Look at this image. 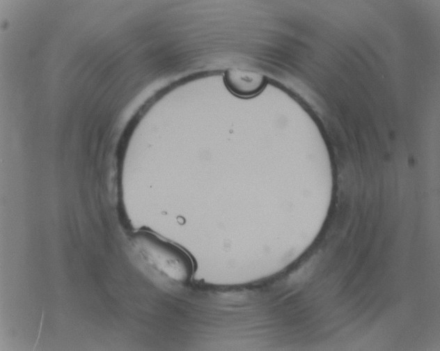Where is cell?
Instances as JSON below:
<instances>
[{
	"label": "cell",
	"instance_id": "2",
	"mask_svg": "<svg viewBox=\"0 0 440 351\" xmlns=\"http://www.w3.org/2000/svg\"><path fill=\"white\" fill-rule=\"evenodd\" d=\"M225 81L233 93L242 97L258 94L267 83L266 78L262 75L242 69L228 70L225 75Z\"/></svg>",
	"mask_w": 440,
	"mask_h": 351
},
{
	"label": "cell",
	"instance_id": "1",
	"mask_svg": "<svg viewBox=\"0 0 440 351\" xmlns=\"http://www.w3.org/2000/svg\"><path fill=\"white\" fill-rule=\"evenodd\" d=\"M137 237L141 260L152 274L173 285L189 281L194 263L183 249L150 233Z\"/></svg>",
	"mask_w": 440,
	"mask_h": 351
}]
</instances>
